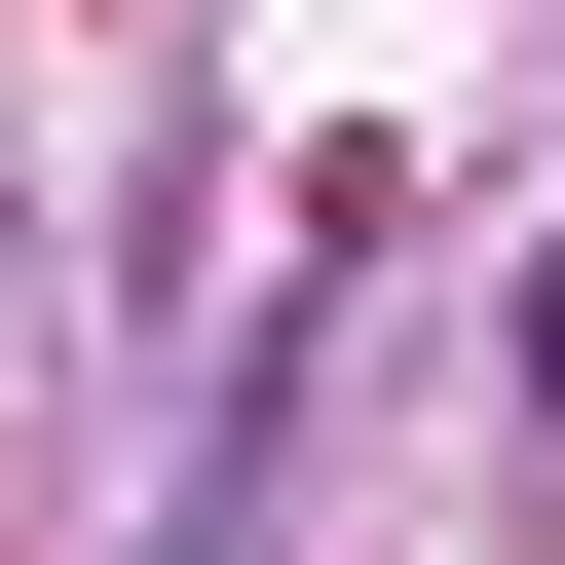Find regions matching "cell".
Masks as SVG:
<instances>
[{"label": "cell", "mask_w": 565, "mask_h": 565, "mask_svg": "<svg viewBox=\"0 0 565 565\" xmlns=\"http://www.w3.org/2000/svg\"><path fill=\"white\" fill-rule=\"evenodd\" d=\"M527 415H565V302H527Z\"/></svg>", "instance_id": "obj_1"}]
</instances>
